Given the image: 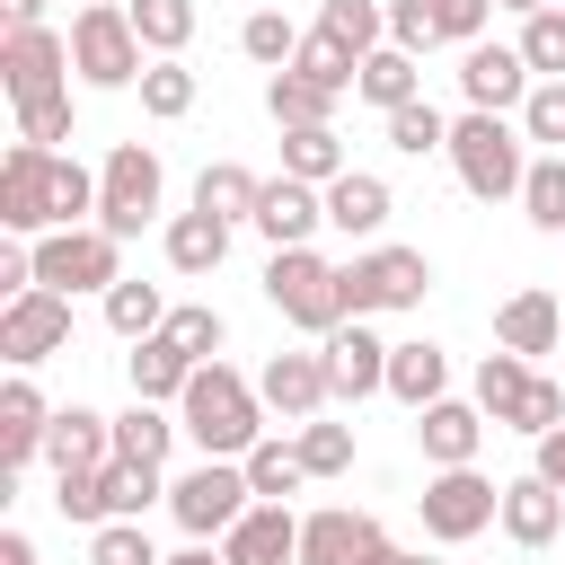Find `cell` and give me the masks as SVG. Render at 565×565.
I'll return each mask as SVG.
<instances>
[{"mask_svg": "<svg viewBox=\"0 0 565 565\" xmlns=\"http://www.w3.org/2000/svg\"><path fill=\"white\" fill-rule=\"evenodd\" d=\"M177 424L194 433L203 459H247V450L265 441V388L238 380L230 362H194V380H185V397H177Z\"/></svg>", "mask_w": 565, "mask_h": 565, "instance_id": "1", "label": "cell"}, {"mask_svg": "<svg viewBox=\"0 0 565 565\" xmlns=\"http://www.w3.org/2000/svg\"><path fill=\"white\" fill-rule=\"evenodd\" d=\"M150 44H141V26H132V9L124 0H79V18H71V71L88 79V88H141V62Z\"/></svg>", "mask_w": 565, "mask_h": 565, "instance_id": "2", "label": "cell"}, {"mask_svg": "<svg viewBox=\"0 0 565 565\" xmlns=\"http://www.w3.org/2000/svg\"><path fill=\"white\" fill-rule=\"evenodd\" d=\"M530 132H512L503 115H486V106H468L459 124H450V168H459V185L477 194V203H503V194H521V177H530V150H521Z\"/></svg>", "mask_w": 565, "mask_h": 565, "instance_id": "3", "label": "cell"}, {"mask_svg": "<svg viewBox=\"0 0 565 565\" xmlns=\"http://www.w3.org/2000/svg\"><path fill=\"white\" fill-rule=\"evenodd\" d=\"M265 300L300 327V335H335L353 309H344V265H327L318 247H274L265 265Z\"/></svg>", "mask_w": 565, "mask_h": 565, "instance_id": "4", "label": "cell"}, {"mask_svg": "<svg viewBox=\"0 0 565 565\" xmlns=\"http://www.w3.org/2000/svg\"><path fill=\"white\" fill-rule=\"evenodd\" d=\"M159 194H168L159 150H150V141H115V150H106V168H97V230L141 238V230L159 221Z\"/></svg>", "mask_w": 565, "mask_h": 565, "instance_id": "5", "label": "cell"}, {"mask_svg": "<svg viewBox=\"0 0 565 565\" xmlns=\"http://www.w3.org/2000/svg\"><path fill=\"white\" fill-rule=\"evenodd\" d=\"M35 282L44 291H115L124 282V238L115 230H97V221H79V230H44L35 238Z\"/></svg>", "mask_w": 565, "mask_h": 565, "instance_id": "6", "label": "cell"}, {"mask_svg": "<svg viewBox=\"0 0 565 565\" xmlns=\"http://www.w3.org/2000/svg\"><path fill=\"white\" fill-rule=\"evenodd\" d=\"M256 503L247 486V459H194L185 477H168V512L185 539H230V521Z\"/></svg>", "mask_w": 565, "mask_h": 565, "instance_id": "7", "label": "cell"}, {"mask_svg": "<svg viewBox=\"0 0 565 565\" xmlns=\"http://www.w3.org/2000/svg\"><path fill=\"white\" fill-rule=\"evenodd\" d=\"M433 291V265H424V247H362L353 265H344V309L353 318H380V309H415Z\"/></svg>", "mask_w": 565, "mask_h": 565, "instance_id": "8", "label": "cell"}, {"mask_svg": "<svg viewBox=\"0 0 565 565\" xmlns=\"http://www.w3.org/2000/svg\"><path fill=\"white\" fill-rule=\"evenodd\" d=\"M415 512H424V530H433L441 547H468L486 521H503V486L477 477V468H433L424 494H415Z\"/></svg>", "mask_w": 565, "mask_h": 565, "instance_id": "9", "label": "cell"}, {"mask_svg": "<svg viewBox=\"0 0 565 565\" xmlns=\"http://www.w3.org/2000/svg\"><path fill=\"white\" fill-rule=\"evenodd\" d=\"M53 159L62 150H44V141H18L0 159V230L9 238H44L53 230Z\"/></svg>", "mask_w": 565, "mask_h": 565, "instance_id": "10", "label": "cell"}, {"mask_svg": "<svg viewBox=\"0 0 565 565\" xmlns=\"http://www.w3.org/2000/svg\"><path fill=\"white\" fill-rule=\"evenodd\" d=\"M71 344V291H18L9 309H0V353H9V371H35V362H53Z\"/></svg>", "mask_w": 565, "mask_h": 565, "instance_id": "11", "label": "cell"}, {"mask_svg": "<svg viewBox=\"0 0 565 565\" xmlns=\"http://www.w3.org/2000/svg\"><path fill=\"white\" fill-rule=\"evenodd\" d=\"M0 88H9V106L71 88V35H53V26H9V35H0Z\"/></svg>", "mask_w": 565, "mask_h": 565, "instance_id": "12", "label": "cell"}, {"mask_svg": "<svg viewBox=\"0 0 565 565\" xmlns=\"http://www.w3.org/2000/svg\"><path fill=\"white\" fill-rule=\"evenodd\" d=\"M530 88H539V71L521 62V44H486V35L459 44V97H468V106L503 115V106H521Z\"/></svg>", "mask_w": 565, "mask_h": 565, "instance_id": "13", "label": "cell"}, {"mask_svg": "<svg viewBox=\"0 0 565 565\" xmlns=\"http://www.w3.org/2000/svg\"><path fill=\"white\" fill-rule=\"evenodd\" d=\"M318 353H327V388H335V406H362L371 388H388V344H380L362 318H344L335 335H318Z\"/></svg>", "mask_w": 565, "mask_h": 565, "instance_id": "14", "label": "cell"}, {"mask_svg": "<svg viewBox=\"0 0 565 565\" xmlns=\"http://www.w3.org/2000/svg\"><path fill=\"white\" fill-rule=\"evenodd\" d=\"M486 406L477 397H433L424 415H415V441H424V459L433 468H477V450H486Z\"/></svg>", "mask_w": 565, "mask_h": 565, "instance_id": "15", "label": "cell"}, {"mask_svg": "<svg viewBox=\"0 0 565 565\" xmlns=\"http://www.w3.org/2000/svg\"><path fill=\"white\" fill-rule=\"evenodd\" d=\"M256 388H265V415H282V424H309L335 388H327V353H274L265 371H256Z\"/></svg>", "mask_w": 565, "mask_h": 565, "instance_id": "16", "label": "cell"}, {"mask_svg": "<svg viewBox=\"0 0 565 565\" xmlns=\"http://www.w3.org/2000/svg\"><path fill=\"white\" fill-rule=\"evenodd\" d=\"M380 539H388V530H380L371 512L327 503V512H309V521H300V565H362Z\"/></svg>", "mask_w": 565, "mask_h": 565, "instance_id": "17", "label": "cell"}, {"mask_svg": "<svg viewBox=\"0 0 565 565\" xmlns=\"http://www.w3.org/2000/svg\"><path fill=\"white\" fill-rule=\"evenodd\" d=\"M221 556H230V565H300V521H291V503H247V512L230 521Z\"/></svg>", "mask_w": 565, "mask_h": 565, "instance_id": "18", "label": "cell"}, {"mask_svg": "<svg viewBox=\"0 0 565 565\" xmlns=\"http://www.w3.org/2000/svg\"><path fill=\"white\" fill-rule=\"evenodd\" d=\"M318 221H327V185H309V177H265V203H256L247 230H265L274 247H309Z\"/></svg>", "mask_w": 565, "mask_h": 565, "instance_id": "19", "label": "cell"}, {"mask_svg": "<svg viewBox=\"0 0 565 565\" xmlns=\"http://www.w3.org/2000/svg\"><path fill=\"white\" fill-rule=\"evenodd\" d=\"M44 433H53V406H44V388H35L26 371H9V388H0V468L18 477L26 459H44Z\"/></svg>", "mask_w": 565, "mask_h": 565, "instance_id": "20", "label": "cell"}, {"mask_svg": "<svg viewBox=\"0 0 565 565\" xmlns=\"http://www.w3.org/2000/svg\"><path fill=\"white\" fill-rule=\"evenodd\" d=\"M106 459H115V415H97V406H53L44 468L71 477V468H106Z\"/></svg>", "mask_w": 565, "mask_h": 565, "instance_id": "21", "label": "cell"}, {"mask_svg": "<svg viewBox=\"0 0 565 565\" xmlns=\"http://www.w3.org/2000/svg\"><path fill=\"white\" fill-rule=\"evenodd\" d=\"M494 344H503V353H556V344H565V300L539 291V282L512 291V300L494 309Z\"/></svg>", "mask_w": 565, "mask_h": 565, "instance_id": "22", "label": "cell"}, {"mask_svg": "<svg viewBox=\"0 0 565 565\" xmlns=\"http://www.w3.org/2000/svg\"><path fill=\"white\" fill-rule=\"evenodd\" d=\"M388 212H397V194H388V177H371V168H344V177L327 185V230H344V238H380Z\"/></svg>", "mask_w": 565, "mask_h": 565, "instance_id": "23", "label": "cell"}, {"mask_svg": "<svg viewBox=\"0 0 565 565\" xmlns=\"http://www.w3.org/2000/svg\"><path fill=\"white\" fill-rule=\"evenodd\" d=\"M556 530H565V494H556L539 468L512 477V486H503V539H512V547H547Z\"/></svg>", "mask_w": 565, "mask_h": 565, "instance_id": "24", "label": "cell"}, {"mask_svg": "<svg viewBox=\"0 0 565 565\" xmlns=\"http://www.w3.org/2000/svg\"><path fill=\"white\" fill-rule=\"evenodd\" d=\"M124 380H132V397L177 406V397H185V380H194V362H185V344H177V335H141V344L124 353Z\"/></svg>", "mask_w": 565, "mask_h": 565, "instance_id": "25", "label": "cell"}, {"mask_svg": "<svg viewBox=\"0 0 565 565\" xmlns=\"http://www.w3.org/2000/svg\"><path fill=\"white\" fill-rule=\"evenodd\" d=\"M388 397L415 406V415H424L433 397H450V353L424 344V335H415V344H388Z\"/></svg>", "mask_w": 565, "mask_h": 565, "instance_id": "26", "label": "cell"}, {"mask_svg": "<svg viewBox=\"0 0 565 565\" xmlns=\"http://www.w3.org/2000/svg\"><path fill=\"white\" fill-rule=\"evenodd\" d=\"M353 97H371L380 115L415 106V97H424V71H415V53H406V44H380V53H362V79H353Z\"/></svg>", "mask_w": 565, "mask_h": 565, "instance_id": "27", "label": "cell"}, {"mask_svg": "<svg viewBox=\"0 0 565 565\" xmlns=\"http://www.w3.org/2000/svg\"><path fill=\"white\" fill-rule=\"evenodd\" d=\"M256 203H265V177H247L238 159H212L203 177H194V212H212V221H256Z\"/></svg>", "mask_w": 565, "mask_h": 565, "instance_id": "28", "label": "cell"}, {"mask_svg": "<svg viewBox=\"0 0 565 565\" xmlns=\"http://www.w3.org/2000/svg\"><path fill=\"white\" fill-rule=\"evenodd\" d=\"M221 256H230V221H212V212H177L168 221V265L177 274H221Z\"/></svg>", "mask_w": 565, "mask_h": 565, "instance_id": "29", "label": "cell"}, {"mask_svg": "<svg viewBox=\"0 0 565 565\" xmlns=\"http://www.w3.org/2000/svg\"><path fill=\"white\" fill-rule=\"evenodd\" d=\"M265 115H274L282 132H300V124H335V88H318L309 71H274V79H265Z\"/></svg>", "mask_w": 565, "mask_h": 565, "instance_id": "30", "label": "cell"}, {"mask_svg": "<svg viewBox=\"0 0 565 565\" xmlns=\"http://www.w3.org/2000/svg\"><path fill=\"white\" fill-rule=\"evenodd\" d=\"M97 477H106V521H141L150 503H168V477H159V459H106Z\"/></svg>", "mask_w": 565, "mask_h": 565, "instance_id": "31", "label": "cell"}, {"mask_svg": "<svg viewBox=\"0 0 565 565\" xmlns=\"http://www.w3.org/2000/svg\"><path fill=\"white\" fill-rule=\"evenodd\" d=\"M353 159H344V141H335V124H300V132H282V177H309V185H335Z\"/></svg>", "mask_w": 565, "mask_h": 565, "instance_id": "32", "label": "cell"}, {"mask_svg": "<svg viewBox=\"0 0 565 565\" xmlns=\"http://www.w3.org/2000/svg\"><path fill=\"white\" fill-rule=\"evenodd\" d=\"M530 380H539V371H530V353H503V344H494V353L477 362V406H486L494 424H512V415H521V397H530Z\"/></svg>", "mask_w": 565, "mask_h": 565, "instance_id": "33", "label": "cell"}, {"mask_svg": "<svg viewBox=\"0 0 565 565\" xmlns=\"http://www.w3.org/2000/svg\"><path fill=\"white\" fill-rule=\"evenodd\" d=\"M177 433H185V424H177L159 397H132V406L115 415V459H168Z\"/></svg>", "mask_w": 565, "mask_h": 565, "instance_id": "34", "label": "cell"}, {"mask_svg": "<svg viewBox=\"0 0 565 565\" xmlns=\"http://www.w3.org/2000/svg\"><path fill=\"white\" fill-rule=\"evenodd\" d=\"M106 327H115L124 344H141V335H159V327H168V300H159V282H141V274H124V282L106 291Z\"/></svg>", "mask_w": 565, "mask_h": 565, "instance_id": "35", "label": "cell"}, {"mask_svg": "<svg viewBox=\"0 0 565 565\" xmlns=\"http://www.w3.org/2000/svg\"><path fill=\"white\" fill-rule=\"evenodd\" d=\"M318 35H335L344 53H380L388 44V0H327L318 9Z\"/></svg>", "mask_w": 565, "mask_h": 565, "instance_id": "36", "label": "cell"}, {"mask_svg": "<svg viewBox=\"0 0 565 565\" xmlns=\"http://www.w3.org/2000/svg\"><path fill=\"white\" fill-rule=\"evenodd\" d=\"M521 212H530V230L565 238V150L530 159V177H521Z\"/></svg>", "mask_w": 565, "mask_h": 565, "instance_id": "37", "label": "cell"}, {"mask_svg": "<svg viewBox=\"0 0 565 565\" xmlns=\"http://www.w3.org/2000/svg\"><path fill=\"white\" fill-rule=\"evenodd\" d=\"M238 53H247V62H265V71H291L300 26H291L282 9H247V18H238Z\"/></svg>", "mask_w": 565, "mask_h": 565, "instance_id": "38", "label": "cell"}, {"mask_svg": "<svg viewBox=\"0 0 565 565\" xmlns=\"http://www.w3.org/2000/svg\"><path fill=\"white\" fill-rule=\"evenodd\" d=\"M141 115H150V124H177V115H194V71H185L177 53H159V62L141 71Z\"/></svg>", "mask_w": 565, "mask_h": 565, "instance_id": "39", "label": "cell"}, {"mask_svg": "<svg viewBox=\"0 0 565 565\" xmlns=\"http://www.w3.org/2000/svg\"><path fill=\"white\" fill-rule=\"evenodd\" d=\"M124 9H132V26H141L150 62H159V53H185V44H194V0H124Z\"/></svg>", "mask_w": 565, "mask_h": 565, "instance_id": "40", "label": "cell"}, {"mask_svg": "<svg viewBox=\"0 0 565 565\" xmlns=\"http://www.w3.org/2000/svg\"><path fill=\"white\" fill-rule=\"evenodd\" d=\"M300 441H256L247 450V486H256V503H282V494H300Z\"/></svg>", "mask_w": 565, "mask_h": 565, "instance_id": "41", "label": "cell"}, {"mask_svg": "<svg viewBox=\"0 0 565 565\" xmlns=\"http://www.w3.org/2000/svg\"><path fill=\"white\" fill-rule=\"evenodd\" d=\"M521 62L539 79H565V0H547V9L521 18Z\"/></svg>", "mask_w": 565, "mask_h": 565, "instance_id": "42", "label": "cell"}, {"mask_svg": "<svg viewBox=\"0 0 565 565\" xmlns=\"http://www.w3.org/2000/svg\"><path fill=\"white\" fill-rule=\"evenodd\" d=\"M291 71H309L318 88H335V97H344V88L362 79V53H344L335 35H318V26H309V35H300V53H291Z\"/></svg>", "mask_w": 565, "mask_h": 565, "instance_id": "43", "label": "cell"}, {"mask_svg": "<svg viewBox=\"0 0 565 565\" xmlns=\"http://www.w3.org/2000/svg\"><path fill=\"white\" fill-rule=\"evenodd\" d=\"M388 150H406V159H433V150H450V124H441V106H433V97L397 106V115H388Z\"/></svg>", "mask_w": 565, "mask_h": 565, "instance_id": "44", "label": "cell"}, {"mask_svg": "<svg viewBox=\"0 0 565 565\" xmlns=\"http://www.w3.org/2000/svg\"><path fill=\"white\" fill-rule=\"evenodd\" d=\"M291 441H300V468H309V477H344V468H353V424H327V415H309Z\"/></svg>", "mask_w": 565, "mask_h": 565, "instance_id": "45", "label": "cell"}, {"mask_svg": "<svg viewBox=\"0 0 565 565\" xmlns=\"http://www.w3.org/2000/svg\"><path fill=\"white\" fill-rule=\"evenodd\" d=\"M88 565H168V556L150 547L141 521H97V530H88Z\"/></svg>", "mask_w": 565, "mask_h": 565, "instance_id": "46", "label": "cell"}, {"mask_svg": "<svg viewBox=\"0 0 565 565\" xmlns=\"http://www.w3.org/2000/svg\"><path fill=\"white\" fill-rule=\"evenodd\" d=\"M159 335H177V344H185V362H221V335H230V327H221V309L185 300V309H168V327H159Z\"/></svg>", "mask_w": 565, "mask_h": 565, "instance_id": "47", "label": "cell"}, {"mask_svg": "<svg viewBox=\"0 0 565 565\" xmlns=\"http://www.w3.org/2000/svg\"><path fill=\"white\" fill-rule=\"evenodd\" d=\"M53 512H62V521H79V530H97V521H106V477H97V468L53 477Z\"/></svg>", "mask_w": 565, "mask_h": 565, "instance_id": "48", "label": "cell"}, {"mask_svg": "<svg viewBox=\"0 0 565 565\" xmlns=\"http://www.w3.org/2000/svg\"><path fill=\"white\" fill-rule=\"evenodd\" d=\"M521 132H530L539 150H565V79H539V88L521 97Z\"/></svg>", "mask_w": 565, "mask_h": 565, "instance_id": "49", "label": "cell"}, {"mask_svg": "<svg viewBox=\"0 0 565 565\" xmlns=\"http://www.w3.org/2000/svg\"><path fill=\"white\" fill-rule=\"evenodd\" d=\"M18 141H71V88H53V97H26L18 106Z\"/></svg>", "mask_w": 565, "mask_h": 565, "instance_id": "50", "label": "cell"}, {"mask_svg": "<svg viewBox=\"0 0 565 565\" xmlns=\"http://www.w3.org/2000/svg\"><path fill=\"white\" fill-rule=\"evenodd\" d=\"M565 424V380H530V397H521V415H512V433H556Z\"/></svg>", "mask_w": 565, "mask_h": 565, "instance_id": "51", "label": "cell"}, {"mask_svg": "<svg viewBox=\"0 0 565 565\" xmlns=\"http://www.w3.org/2000/svg\"><path fill=\"white\" fill-rule=\"evenodd\" d=\"M486 18H494V0H433V35L441 44H477Z\"/></svg>", "mask_w": 565, "mask_h": 565, "instance_id": "52", "label": "cell"}, {"mask_svg": "<svg viewBox=\"0 0 565 565\" xmlns=\"http://www.w3.org/2000/svg\"><path fill=\"white\" fill-rule=\"evenodd\" d=\"M388 44H406V53L441 44V35H433V0H388Z\"/></svg>", "mask_w": 565, "mask_h": 565, "instance_id": "53", "label": "cell"}, {"mask_svg": "<svg viewBox=\"0 0 565 565\" xmlns=\"http://www.w3.org/2000/svg\"><path fill=\"white\" fill-rule=\"evenodd\" d=\"M539 477L565 494V424H556V433H539Z\"/></svg>", "mask_w": 565, "mask_h": 565, "instance_id": "54", "label": "cell"}, {"mask_svg": "<svg viewBox=\"0 0 565 565\" xmlns=\"http://www.w3.org/2000/svg\"><path fill=\"white\" fill-rule=\"evenodd\" d=\"M0 565H35V539L26 530H0Z\"/></svg>", "mask_w": 565, "mask_h": 565, "instance_id": "55", "label": "cell"}, {"mask_svg": "<svg viewBox=\"0 0 565 565\" xmlns=\"http://www.w3.org/2000/svg\"><path fill=\"white\" fill-rule=\"evenodd\" d=\"M0 18L9 26H44V0H0Z\"/></svg>", "mask_w": 565, "mask_h": 565, "instance_id": "56", "label": "cell"}, {"mask_svg": "<svg viewBox=\"0 0 565 565\" xmlns=\"http://www.w3.org/2000/svg\"><path fill=\"white\" fill-rule=\"evenodd\" d=\"M168 565H230V556H221V547H212V539H194V547H177V556H168Z\"/></svg>", "mask_w": 565, "mask_h": 565, "instance_id": "57", "label": "cell"}, {"mask_svg": "<svg viewBox=\"0 0 565 565\" xmlns=\"http://www.w3.org/2000/svg\"><path fill=\"white\" fill-rule=\"evenodd\" d=\"M494 9H521V18H530V9H547V0H494Z\"/></svg>", "mask_w": 565, "mask_h": 565, "instance_id": "58", "label": "cell"}, {"mask_svg": "<svg viewBox=\"0 0 565 565\" xmlns=\"http://www.w3.org/2000/svg\"><path fill=\"white\" fill-rule=\"evenodd\" d=\"M397 565H441V556H415V547H406V556H397Z\"/></svg>", "mask_w": 565, "mask_h": 565, "instance_id": "59", "label": "cell"}]
</instances>
